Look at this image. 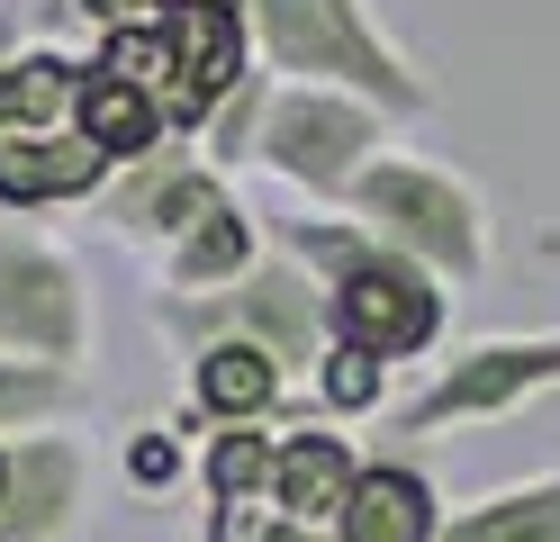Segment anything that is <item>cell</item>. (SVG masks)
<instances>
[{"label":"cell","instance_id":"cell-4","mask_svg":"<svg viewBox=\"0 0 560 542\" xmlns=\"http://www.w3.org/2000/svg\"><path fill=\"white\" fill-rule=\"evenodd\" d=\"M335 217H353V227H371L389 253L425 263L443 289H479L488 263H498L488 191H479V181H462L452 163L416 154V145H389V154L353 181V199H343Z\"/></svg>","mask_w":560,"mask_h":542},{"label":"cell","instance_id":"cell-10","mask_svg":"<svg viewBox=\"0 0 560 542\" xmlns=\"http://www.w3.org/2000/svg\"><path fill=\"white\" fill-rule=\"evenodd\" d=\"M182 371H190L199 425H280L290 397H299V371L271 361L262 344H208L199 361H182Z\"/></svg>","mask_w":560,"mask_h":542},{"label":"cell","instance_id":"cell-13","mask_svg":"<svg viewBox=\"0 0 560 542\" xmlns=\"http://www.w3.org/2000/svg\"><path fill=\"white\" fill-rule=\"evenodd\" d=\"M91 407V371H46V361L0 353V434H55L82 425Z\"/></svg>","mask_w":560,"mask_h":542},{"label":"cell","instance_id":"cell-12","mask_svg":"<svg viewBox=\"0 0 560 542\" xmlns=\"http://www.w3.org/2000/svg\"><path fill=\"white\" fill-rule=\"evenodd\" d=\"M443 542H560V470L542 480H506L470 506L443 516Z\"/></svg>","mask_w":560,"mask_h":542},{"label":"cell","instance_id":"cell-11","mask_svg":"<svg viewBox=\"0 0 560 542\" xmlns=\"http://www.w3.org/2000/svg\"><path fill=\"white\" fill-rule=\"evenodd\" d=\"M262 244H271V227H262L244 199H226L218 217H199V227L154 263V272H163L154 289H226V280H244V272L262 263Z\"/></svg>","mask_w":560,"mask_h":542},{"label":"cell","instance_id":"cell-15","mask_svg":"<svg viewBox=\"0 0 560 542\" xmlns=\"http://www.w3.org/2000/svg\"><path fill=\"white\" fill-rule=\"evenodd\" d=\"M254 542H335V533H307V524H290V516H254Z\"/></svg>","mask_w":560,"mask_h":542},{"label":"cell","instance_id":"cell-2","mask_svg":"<svg viewBox=\"0 0 560 542\" xmlns=\"http://www.w3.org/2000/svg\"><path fill=\"white\" fill-rule=\"evenodd\" d=\"M244 36H254V64L271 82L353 91L398 127H425L443 108L434 72L371 19V0H244Z\"/></svg>","mask_w":560,"mask_h":542},{"label":"cell","instance_id":"cell-16","mask_svg":"<svg viewBox=\"0 0 560 542\" xmlns=\"http://www.w3.org/2000/svg\"><path fill=\"white\" fill-rule=\"evenodd\" d=\"M10 480H19V434H0V506H10Z\"/></svg>","mask_w":560,"mask_h":542},{"label":"cell","instance_id":"cell-5","mask_svg":"<svg viewBox=\"0 0 560 542\" xmlns=\"http://www.w3.org/2000/svg\"><path fill=\"white\" fill-rule=\"evenodd\" d=\"M398 145V118H380L371 100L353 91H326V82H271L262 100V127H254V172L290 181L307 208H343L353 181Z\"/></svg>","mask_w":560,"mask_h":542},{"label":"cell","instance_id":"cell-7","mask_svg":"<svg viewBox=\"0 0 560 542\" xmlns=\"http://www.w3.org/2000/svg\"><path fill=\"white\" fill-rule=\"evenodd\" d=\"M235 199V172L226 163H208L190 136H163L154 154H136L127 172H109V191H100V217L127 235V244H145L154 263L172 244H182L199 217H218Z\"/></svg>","mask_w":560,"mask_h":542},{"label":"cell","instance_id":"cell-3","mask_svg":"<svg viewBox=\"0 0 560 542\" xmlns=\"http://www.w3.org/2000/svg\"><path fill=\"white\" fill-rule=\"evenodd\" d=\"M145 325L182 361H199L208 344H262L271 361L299 371V389L326 361V289L290 244H262V263L226 289H145Z\"/></svg>","mask_w":560,"mask_h":542},{"label":"cell","instance_id":"cell-9","mask_svg":"<svg viewBox=\"0 0 560 542\" xmlns=\"http://www.w3.org/2000/svg\"><path fill=\"white\" fill-rule=\"evenodd\" d=\"M443 488L416 470L407 452H362L353 497L335 516V542H443Z\"/></svg>","mask_w":560,"mask_h":542},{"label":"cell","instance_id":"cell-14","mask_svg":"<svg viewBox=\"0 0 560 542\" xmlns=\"http://www.w3.org/2000/svg\"><path fill=\"white\" fill-rule=\"evenodd\" d=\"M317 407L343 425V416H371L380 397H389V371H380V361H362V353H343V344H326V361H317Z\"/></svg>","mask_w":560,"mask_h":542},{"label":"cell","instance_id":"cell-1","mask_svg":"<svg viewBox=\"0 0 560 542\" xmlns=\"http://www.w3.org/2000/svg\"><path fill=\"white\" fill-rule=\"evenodd\" d=\"M271 244H290L307 272H317L326 289V344L380 361V371H407V361H425L452 335V289L407 263V253H389L371 227H353V217H271Z\"/></svg>","mask_w":560,"mask_h":542},{"label":"cell","instance_id":"cell-8","mask_svg":"<svg viewBox=\"0 0 560 542\" xmlns=\"http://www.w3.org/2000/svg\"><path fill=\"white\" fill-rule=\"evenodd\" d=\"M353 470H362V452H353V434H343L335 416L280 425V452H271V516H290V524H307V533H335L343 497H353Z\"/></svg>","mask_w":560,"mask_h":542},{"label":"cell","instance_id":"cell-6","mask_svg":"<svg viewBox=\"0 0 560 542\" xmlns=\"http://www.w3.org/2000/svg\"><path fill=\"white\" fill-rule=\"evenodd\" d=\"M91 272L37 217H0V353L46 361V371H82L91 361Z\"/></svg>","mask_w":560,"mask_h":542}]
</instances>
